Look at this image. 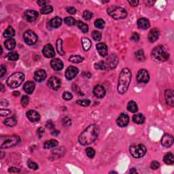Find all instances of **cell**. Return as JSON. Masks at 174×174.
<instances>
[{"instance_id": "obj_57", "label": "cell", "mask_w": 174, "mask_h": 174, "mask_svg": "<svg viewBox=\"0 0 174 174\" xmlns=\"http://www.w3.org/2000/svg\"><path fill=\"white\" fill-rule=\"evenodd\" d=\"M67 11L69 14H71V15H74V14L76 12V10L75 8H74V7H70V8H67Z\"/></svg>"}, {"instance_id": "obj_64", "label": "cell", "mask_w": 174, "mask_h": 174, "mask_svg": "<svg viewBox=\"0 0 174 174\" xmlns=\"http://www.w3.org/2000/svg\"><path fill=\"white\" fill-rule=\"evenodd\" d=\"M1 91H3V84H1Z\"/></svg>"}, {"instance_id": "obj_48", "label": "cell", "mask_w": 174, "mask_h": 174, "mask_svg": "<svg viewBox=\"0 0 174 174\" xmlns=\"http://www.w3.org/2000/svg\"><path fill=\"white\" fill-rule=\"evenodd\" d=\"M28 104H29V97L26 95L23 96L22 99H21V105L23 107H26L28 106Z\"/></svg>"}, {"instance_id": "obj_1", "label": "cell", "mask_w": 174, "mask_h": 174, "mask_svg": "<svg viewBox=\"0 0 174 174\" xmlns=\"http://www.w3.org/2000/svg\"><path fill=\"white\" fill-rule=\"evenodd\" d=\"M99 133V129L97 125L95 124L89 125L80 135L78 137L79 143L82 145H89L93 143L98 137Z\"/></svg>"}, {"instance_id": "obj_28", "label": "cell", "mask_w": 174, "mask_h": 174, "mask_svg": "<svg viewBox=\"0 0 174 174\" xmlns=\"http://www.w3.org/2000/svg\"><path fill=\"white\" fill-rule=\"evenodd\" d=\"M58 145V141L55 139H50L46 141L44 143V148L50 149L56 147Z\"/></svg>"}, {"instance_id": "obj_16", "label": "cell", "mask_w": 174, "mask_h": 174, "mask_svg": "<svg viewBox=\"0 0 174 174\" xmlns=\"http://www.w3.org/2000/svg\"><path fill=\"white\" fill-rule=\"evenodd\" d=\"M38 12L35 10H29L25 12V17L29 22H34L38 19Z\"/></svg>"}, {"instance_id": "obj_60", "label": "cell", "mask_w": 174, "mask_h": 174, "mask_svg": "<svg viewBox=\"0 0 174 174\" xmlns=\"http://www.w3.org/2000/svg\"><path fill=\"white\" fill-rule=\"evenodd\" d=\"M49 3L48 1H38V3L41 6H46V3Z\"/></svg>"}, {"instance_id": "obj_41", "label": "cell", "mask_w": 174, "mask_h": 174, "mask_svg": "<svg viewBox=\"0 0 174 174\" xmlns=\"http://www.w3.org/2000/svg\"><path fill=\"white\" fill-rule=\"evenodd\" d=\"M106 25V23L105 21L102 19H99L95 21V27L98 28V29H104Z\"/></svg>"}, {"instance_id": "obj_26", "label": "cell", "mask_w": 174, "mask_h": 174, "mask_svg": "<svg viewBox=\"0 0 174 174\" xmlns=\"http://www.w3.org/2000/svg\"><path fill=\"white\" fill-rule=\"evenodd\" d=\"M23 89L27 94H31L34 91L35 89V84L31 81L27 82L24 84Z\"/></svg>"}, {"instance_id": "obj_17", "label": "cell", "mask_w": 174, "mask_h": 174, "mask_svg": "<svg viewBox=\"0 0 174 174\" xmlns=\"http://www.w3.org/2000/svg\"><path fill=\"white\" fill-rule=\"evenodd\" d=\"M165 101L169 106L173 107L174 106V91L172 89L166 90L165 92Z\"/></svg>"}, {"instance_id": "obj_59", "label": "cell", "mask_w": 174, "mask_h": 174, "mask_svg": "<svg viewBox=\"0 0 174 174\" xmlns=\"http://www.w3.org/2000/svg\"><path fill=\"white\" fill-rule=\"evenodd\" d=\"M129 3L131 5V6L135 7L138 5L139 3V1L137 0H132V1H129Z\"/></svg>"}, {"instance_id": "obj_35", "label": "cell", "mask_w": 174, "mask_h": 174, "mask_svg": "<svg viewBox=\"0 0 174 174\" xmlns=\"http://www.w3.org/2000/svg\"><path fill=\"white\" fill-rule=\"evenodd\" d=\"M17 120L15 117H10V118H8L5 120L4 124L8 127H14L17 125Z\"/></svg>"}, {"instance_id": "obj_11", "label": "cell", "mask_w": 174, "mask_h": 174, "mask_svg": "<svg viewBox=\"0 0 174 174\" xmlns=\"http://www.w3.org/2000/svg\"><path fill=\"white\" fill-rule=\"evenodd\" d=\"M78 72L79 70L77 67L74 66L69 67L66 70V71H65V78H66L67 80H71L74 79V78L78 75Z\"/></svg>"}, {"instance_id": "obj_62", "label": "cell", "mask_w": 174, "mask_h": 174, "mask_svg": "<svg viewBox=\"0 0 174 174\" xmlns=\"http://www.w3.org/2000/svg\"><path fill=\"white\" fill-rule=\"evenodd\" d=\"M130 173H137V171L134 168H133V169H131L130 170Z\"/></svg>"}, {"instance_id": "obj_46", "label": "cell", "mask_w": 174, "mask_h": 174, "mask_svg": "<svg viewBox=\"0 0 174 174\" xmlns=\"http://www.w3.org/2000/svg\"><path fill=\"white\" fill-rule=\"evenodd\" d=\"M86 154L90 159H93L95 155V150L92 148H88L86 149Z\"/></svg>"}, {"instance_id": "obj_6", "label": "cell", "mask_w": 174, "mask_h": 174, "mask_svg": "<svg viewBox=\"0 0 174 174\" xmlns=\"http://www.w3.org/2000/svg\"><path fill=\"white\" fill-rule=\"evenodd\" d=\"M108 14L113 19L119 20V19H125L127 16V12L124 8L118 6H110L107 10Z\"/></svg>"}, {"instance_id": "obj_61", "label": "cell", "mask_w": 174, "mask_h": 174, "mask_svg": "<svg viewBox=\"0 0 174 174\" xmlns=\"http://www.w3.org/2000/svg\"><path fill=\"white\" fill-rule=\"evenodd\" d=\"M59 133H60V132L58 130H53L52 131V133H51V134L53 135H55V136H57Z\"/></svg>"}, {"instance_id": "obj_22", "label": "cell", "mask_w": 174, "mask_h": 174, "mask_svg": "<svg viewBox=\"0 0 174 174\" xmlns=\"http://www.w3.org/2000/svg\"><path fill=\"white\" fill-rule=\"evenodd\" d=\"M46 78V73L44 70H39L35 72L34 79L37 82H42Z\"/></svg>"}, {"instance_id": "obj_29", "label": "cell", "mask_w": 174, "mask_h": 174, "mask_svg": "<svg viewBox=\"0 0 174 174\" xmlns=\"http://www.w3.org/2000/svg\"><path fill=\"white\" fill-rule=\"evenodd\" d=\"M133 120L136 124H142L145 121V117L142 114H136L133 116Z\"/></svg>"}, {"instance_id": "obj_30", "label": "cell", "mask_w": 174, "mask_h": 174, "mask_svg": "<svg viewBox=\"0 0 174 174\" xmlns=\"http://www.w3.org/2000/svg\"><path fill=\"white\" fill-rule=\"evenodd\" d=\"M163 161L167 165H173L174 163L173 154L171 152H168L163 157Z\"/></svg>"}, {"instance_id": "obj_31", "label": "cell", "mask_w": 174, "mask_h": 174, "mask_svg": "<svg viewBox=\"0 0 174 174\" xmlns=\"http://www.w3.org/2000/svg\"><path fill=\"white\" fill-rule=\"evenodd\" d=\"M127 110L132 113H135L138 110L137 105L134 101H131L127 104Z\"/></svg>"}, {"instance_id": "obj_12", "label": "cell", "mask_w": 174, "mask_h": 174, "mask_svg": "<svg viewBox=\"0 0 174 174\" xmlns=\"http://www.w3.org/2000/svg\"><path fill=\"white\" fill-rule=\"evenodd\" d=\"M48 85L52 89L56 90L59 89L60 87H61V81L55 76H52V77L50 78L48 81Z\"/></svg>"}, {"instance_id": "obj_19", "label": "cell", "mask_w": 174, "mask_h": 174, "mask_svg": "<svg viewBox=\"0 0 174 174\" xmlns=\"http://www.w3.org/2000/svg\"><path fill=\"white\" fill-rule=\"evenodd\" d=\"M93 93L98 98H102L106 95V89L101 85H97L94 88Z\"/></svg>"}, {"instance_id": "obj_38", "label": "cell", "mask_w": 174, "mask_h": 174, "mask_svg": "<svg viewBox=\"0 0 174 174\" xmlns=\"http://www.w3.org/2000/svg\"><path fill=\"white\" fill-rule=\"evenodd\" d=\"M69 60L70 62H72L74 63H79L84 60V58L80 55H72L70 56Z\"/></svg>"}, {"instance_id": "obj_54", "label": "cell", "mask_w": 174, "mask_h": 174, "mask_svg": "<svg viewBox=\"0 0 174 174\" xmlns=\"http://www.w3.org/2000/svg\"><path fill=\"white\" fill-rule=\"evenodd\" d=\"M6 67H4L3 65H1V68H0V77L2 78L3 76L6 74Z\"/></svg>"}, {"instance_id": "obj_5", "label": "cell", "mask_w": 174, "mask_h": 174, "mask_svg": "<svg viewBox=\"0 0 174 174\" xmlns=\"http://www.w3.org/2000/svg\"><path fill=\"white\" fill-rule=\"evenodd\" d=\"M25 80V75L21 72H16L7 79V84L10 88H16L22 84Z\"/></svg>"}, {"instance_id": "obj_42", "label": "cell", "mask_w": 174, "mask_h": 174, "mask_svg": "<svg viewBox=\"0 0 174 174\" xmlns=\"http://www.w3.org/2000/svg\"><path fill=\"white\" fill-rule=\"evenodd\" d=\"M83 19L86 21H89L92 19L93 17V14L91 12L89 11V10H85V11L83 12L82 15Z\"/></svg>"}, {"instance_id": "obj_53", "label": "cell", "mask_w": 174, "mask_h": 174, "mask_svg": "<svg viewBox=\"0 0 174 174\" xmlns=\"http://www.w3.org/2000/svg\"><path fill=\"white\" fill-rule=\"evenodd\" d=\"M131 40L134 41V42H137V41L139 40V35L138 33H133L132 34V35H131Z\"/></svg>"}, {"instance_id": "obj_25", "label": "cell", "mask_w": 174, "mask_h": 174, "mask_svg": "<svg viewBox=\"0 0 174 174\" xmlns=\"http://www.w3.org/2000/svg\"><path fill=\"white\" fill-rule=\"evenodd\" d=\"M62 24V19L60 17L53 18L49 21L48 25L50 28L54 29V28H58Z\"/></svg>"}, {"instance_id": "obj_13", "label": "cell", "mask_w": 174, "mask_h": 174, "mask_svg": "<svg viewBox=\"0 0 174 174\" xmlns=\"http://www.w3.org/2000/svg\"><path fill=\"white\" fill-rule=\"evenodd\" d=\"M42 52L46 58H52L55 56V51L50 44H48L44 47Z\"/></svg>"}, {"instance_id": "obj_27", "label": "cell", "mask_w": 174, "mask_h": 174, "mask_svg": "<svg viewBox=\"0 0 174 174\" xmlns=\"http://www.w3.org/2000/svg\"><path fill=\"white\" fill-rule=\"evenodd\" d=\"M4 46L6 48V49H8V50H12L13 49H15L16 46L15 40L13 38L8 39V40L5 41Z\"/></svg>"}, {"instance_id": "obj_23", "label": "cell", "mask_w": 174, "mask_h": 174, "mask_svg": "<svg viewBox=\"0 0 174 174\" xmlns=\"http://www.w3.org/2000/svg\"><path fill=\"white\" fill-rule=\"evenodd\" d=\"M159 37V31L157 29H153L149 32L148 33V40L150 42L153 43L155 42Z\"/></svg>"}, {"instance_id": "obj_52", "label": "cell", "mask_w": 174, "mask_h": 174, "mask_svg": "<svg viewBox=\"0 0 174 174\" xmlns=\"http://www.w3.org/2000/svg\"><path fill=\"white\" fill-rule=\"evenodd\" d=\"M150 167L152 169H157L159 167V163L158 162V161H152V162L151 163Z\"/></svg>"}, {"instance_id": "obj_34", "label": "cell", "mask_w": 174, "mask_h": 174, "mask_svg": "<svg viewBox=\"0 0 174 174\" xmlns=\"http://www.w3.org/2000/svg\"><path fill=\"white\" fill-rule=\"evenodd\" d=\"M56 48L57 50L58 54H60L62 56L65 54V51H64V50L63 49V43H62V40L61 39H58V40H56Z\"/></svg>"}, {"instance_id": "obj_4", "label": "cell", "mask_w": 174, "mask_h": 174, "mask_svg": "<svg viewBox=\"0 0 174 174\" xmlns=\"http://www.w3.org/2000/svg\"><path fill=\"white\" fill-rule=\"evenodd\" d=\"M152 58L155 61H166L169 58V53L163 46H158L152 51Z\"/></svg>"}, {"instance_id": "obj_40", "label": "cell", "mask_w": 174, "mask_h": 174, "mask_svg": "<svg viewBox=\"0 0 174 174\" xmlns=\"http://www.w3.org/2000/svg\"><path fill=\"white\" fill-rule=\"evenodd\" d=\"M135 57L138 61H144L145 60V55H144V52L141 49L139 50L137 52L135 53Z\"/></svg>"}, {"instance_id": "obj_37", "label": "cell", "mask_w": 174, "mask_h": 174, "mask_svg": "<svg viewBox=\"0 0 174 174\" xmlns=\"http://www.w3.org/2000/svg\"><path fill=\"white\" fill-rule=\"evenodd\" d=\"M41 13L42 15H48V14L51 13L53 11V8L51 6H49V5H46V6H44L41 8L40 10Z\"/></svg>"}, {"instance_id": "obj_33", "label": "cell", "mask_w": 174, "mask_h": 174, "mask_svg": "<svg viewBox=\"0 0 174 174\" xmlns=\"http://www.w3.org/2000/svg\"><path fill=\"white\" fill-rule=\"evenodd\" d=\"M15 35V29H13L12 27L10 26H9L6 29V31H4V33H3V36L7 38H11L12 37H13Z\"/></svg>"}, {"instance_id": "obj_15", "label": "cell", "mask_w": 174, "mask_h": 174, "mask_svg": "<svg viewBox=\"0 0 174 174\" xmlns=\"http://www.w3.org/2000/svg\"><path fill=\"white\" fill-rule=\"evenodd\" d=\"M129 122V117L126 114H121L116 120V123L119 127H125L127 126Z\"/></svg>"}, {"instance_id": "obj_7", "label": "cell", "mask_w": 174, "mask_h": 174, "mask_svg": "<svg viewBox=\"0 0 174 174\" xmlns=\"http://www.w3.org/2000/svg\"><path fill=\"white\" fill-rule=\"evenodd\" d=\"M1 148L5 149L13 147L21 141V139L17 135L6 136L1 137Z\"/></svg>"}, {"instance_id": "obj_51", "label": "cell", "mask_w": 174, "mask_h": 174, "mask_svg": "<svg viewBox=\"0 0 174 174\" xmlns=\"http://www.w3.org/2000/svg\"><path fill=\"white\" fill-rule=\"evenodd\" d=\"M11 113V111L9 110H5V109H1L0 110V114L1 116H7V115L10 114Z\"/></svg>"}, {"instance_id": "obj_9", "label": "cell", "mask_w": 174, "mask_h": 174, "mask_svg": "<svg viewBox=\"0 0 174 174\" xmlns=\"http://www.w3.org/2000/svg\"><path fill=\"white\" fill-rule=\"evenodd\" d=\"M23 39L25 43L28 45H33L38 40V36L31 30L26 31L23 34Z\"/></svg>"}, {"instance_id": "obj_20", "label": "cell", "mask_w": 174, "mask_h": 174, "mask_svg": "<svg viewBox=\"0 0 174 174\" xmlns=\"http://www.w3.org/2000/svg\"><path fill=\"white\" fill-rule=\"evenodd\" d=\"M50 65L53 70L55 71H60L63 68V63L58 58H53L50 61Z\"/></svg>"}, {"instance_id": "obj_43", "label": "cell", "mask_w": 174, "mask_h": 174, "mask_svg": "<svg viewBox=\"0 0 174 174\" xmlns=\"http://www.w3.org/2000/svg\"><path fill=\"white\" fill-rule=\"evenodd\" d=\"M64 21H65V23H66L67 25H69V26H73V25H76V20L73 17L65 18V19H64Z\"/></svg>"}, {"instance_id": "obj_8", "label": "cell", "mask_w": 174, "mask_h": 174, "mask_svg": "<svg viewBox=\"0 0 174 174\" xmlns=\"http://www.w3.org/2000/svg\"><path fill=\"white\" fill-rule=\"evenodd\" d=\"M129 152L131 155L136 159L143 157L146 154L147 150L145 146L143 144H135L131 145L129 148Z\"/></svg>"}, {"instance_id": "obj_50", "label": "cell", "mask_w": 174, "mask_h": 174, "mask_svg": "<svg viewBox=\"0 0 174 174\" xmlns=\"http://www.w3.org/2000/svg\"><path fill=\"white\" fill-rule=\"evenodd\" d=\"M63 125H67V126H70L72 125V120L68 117H65L63 119Z\"/></svg>"}, {"instance_id": "obj_24", "label": "cell", "mask_w": 174, "mask_h": 174, "mask_svg": "<svg viewBox=\"0 0 174 174\" xmlns=\"http://www.w3.org/2000/svg\"><path fill=\"white\" fill-rule=\"evenodd\" d=\"M150 22L145 18H141L137 21V26L141 29H147L150 27Z\"/></svg>"}, {"instance_id": "obj_32", "label": "cell", "mask_w": 174, "mask_h": 174, "mask_svg": "<svg viewBox=\"0 0 174 174\" xmlns=\"http://www.w3.org/2000/svg\"><path fill=\"white\" fill-rule=\"evenodd\" d=\"M82 47L85 51L88 50L91 47V42L88 38H82Z\"/></svg>"}, {"instance_id": "obj_39", "label": "cell", "mask_w": 174, "mask_h": 174, "mask_svg": "<svg viewBox=\"0 0 174 174\" xmlns=\"http://www.w3.org/2000/svg\"><path fill=\"white\" fill-rule=\"evenodd\" d=\"M77 26L81 30L83 33H86L88 31V27L86 24L84 23L83 22H81V21H78L77 22Z\"/></svg>"}, {"instance_id": "obj_55", "label": "cell", "mask_w": 174, "mask_h": 174, "mask_svg": "<svg viewBox=\"0 0 174 174\" xmlns=\"http://www.w3.org/2000/svg\"><path fill=\"white\" fill-rule=\"evenodd\" d=\"M46 127L48 128V129H54V123L51 121V120H48V121H47L46 122Z\"/></svg>"}, {"instance_id": "obj_58", "label": "cell", "mask_w": 174, "mask_h": 174, "mask_svg": "<svg viewBox=\"0 0 174 174\" xmlns=\"http://www.w3.org/2000/svg\"><path fill=\"white\" fill-rule=\"evenodd\" d=\"M8 171L11 172V173H20L21 170L16 167H10L8 169Z\"/></svg>"}, {"instance_id": "obj_44", "label": "cell", "mask_w": 174, "mask_h": 174, "mask_svg": "<svg viewBox=\"0 0 174 174\" xmlns=\"http://www.w3.org/2000/svg\"><path fill=\"white\" fill-rule=\"evenodd\" d=\"M76 104L81 106L87 107V106H88L90 105V102L88 99H80V100L76 101Z\"/></svg>"}, {"instance_id": "obj_56", "label": "cell", "mask_w": 174, "mask_h": 174, "mask_svg": "<svg viewBox=\"0 0 174 174\" xmlns=\"http://www.w3.org/2000/svg\"><path fill=\"white\" fill-rule=\"evenodd\" d=\"M44 133V129H43V128H42V127L39 128V129H38V131H37V134H38L39 137L40 138L42 137Z\"/></svg>"}, {"instance_id": "obj_63", "label": "cell", "mask_w": 174, "mask_h": 174, "mask_svg": "<svg viewBox=\"0 0 174 174\" xmlns=\"http://www.w3.org/2000/svg\"><path fill=\"white\" fill-rule=\"evenodd\" d=\"M13 95L15 96H17L18 97V96H19V95H20V93H19V91H15V92H14Z\"/></svg>"}, {"instance_id": "obj_14", "label": "cell", "mask_w": 174, "mask_h": 174, "mask_svg": "<svg viewBox=\"0 0 174 174\" xmlns=\"http://www.w3.org/2000/svg\"><path fill=\"white\" fill-rule=\"evenodd\" d=\"M173 137L171 135L165 134L161 139V144L166 148H169L173 143Z\"/></svg>"}, {"instance_id": "obj_3", "label": "cell", "mask_w": 174, "mask_h": 174, "mask_svg": "<svg viewBox=\"0 0 174 174\" xmlns=\"http://www.w3.org/2000/svg\"><path fill=\"white\" fill-rule=\"evenodd\" d=\"M118 58L114 54H113V55L109 56L107 59H106V61H102L95 63V67L97 70H112V69L115 68L116 67V65H118Z\"/></svg>"}, {"instance_id": "obj_18", "label": "cell", "mask_w": 174, "mask_h": 174, "mask_svg": "<svg viewBox=\"0 0 174 174\" xmlns=\"http://www.w3.org/2000/svg\"><path fill=\"white\" fill-rule=\"evenodd\" d=\"M27 117L31 122H38L40 119V114L35 110L28 111L27 112Z\"/></svg>"}, {"instance_id": "obj_49", "label": "cell", "mask_w": 174, "mask_h": 174, "mask_svg": "<svg viewBox=\"0 0 174 174\" xmlns=\"http://www.w3.org/2000/svg\"><path fill=\"white\" fill-rule=\"evenodd\" d=\"M63 98L66 101H70L73 98V95L72 93L68 91L64 92V93L63 94Z\"/></svg>"}, {"instance_id": "obj_45", "label": "cell", "mask_w": 174, "mask_h": 174, "mask_svg": "<svg viewBox=\"0 0 174 174\" xmlns=\"http://www.w3.org/2000/svg\"><path fill=\"white\" fill-rule=\"evenodd\" d=\"M92 37H93V40L95 41H100L102 39V33L98 31H94L92 33Z\"/></svg>"}, {"instance_id": "obj_2", "label": "cell", "mask_w": 174, "mask_h": 174, "mask_svg": "<svg viewBox=\"0 0 174 174\" xmlns=\"http://www.w3.org/2000/svg\"><path fill=\"white\" fill-rule=\"evenodd\" d=\"M131 80V72L128 68L122 69L118 78V92L124 94L127 92Z\"/></svg>"}, {"instance_id": "obj_47", "label": "cell", "mask_w": 174, "mask_h": 174, "mask_svg": "<svg viewBox=\"0 0 174 174\" xmlns=\"http://www.w3.org/2000/svg\"><path fill=\"white\" fill-rule=\"evenodd\" d=\"M27 165L29 168L32 170H37L38 169V165H37V163H35L34 161H31V160H29L27 161Z\"/></svg>"}, {"instance_id": "obj_10", "label": "cell", "mask_w": 174, "mask_h": 174, "mask_svg": "<svg viewBox=\"0 0 174 174\" xmlns=\"http://www.w3.org/2000/svg\"><path fill=\"white\" fill-rule=\"evenodd\" d=\"M137 80L139 83H148L150 80V75L146 70H140L137 74Z\"/></svg>"}, {"instance_id": "obj_21", "label": "cell", "mask_w": 174, "mask_h": 174, "mask_svg": "<svg viewBox=\"0 0 174 174\" xmlns=\"http://www.w3.org/2000/svg\"><path fill=\"white\" fill-rule=\"evenodd\" d=\"M96 48H97V51L102 56H107L108 50V46L105 43H99L96 45Z\"/></svg>"}, {"instance_id": "obj_36", "label": "cell", "mask_w": 174, "mask_h": 174, "mask_svg": "<svg viewBox=\"0 0 174 174\" xmlns=\"http://www.w3.org/2000/svg\"><path fill=\"white\" fill-rule=\"evenodd\" d=\"M6 58H8L9 61H17L19 59V54L17 52H9L8 54H7Z\"/></svg>"}]
</instances>
